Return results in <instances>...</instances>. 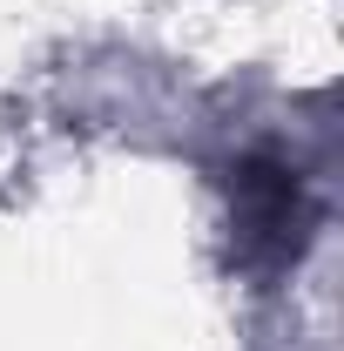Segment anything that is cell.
Returning <instances> with one entry per match:
<instances>
[{
	"label": "cell",
	"mask_w": 344,
	"mask_h": 351,
	"mask_svg": "<svg viewBox=\"0 0 344 351\" xmlns=\"http://www.w3.org/2000/svg\"><path fill=\"white\" fill-rule=\"evenodd\" d=\"M236 217H243V237L250 243H270V257L297 250L304 230V189L291 169H270V162H250L236 176Z\"/></svg>",
	"instance_id": "cell-1"
}]
</instances>
